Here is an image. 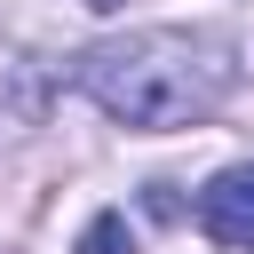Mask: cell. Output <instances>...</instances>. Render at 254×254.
Returning <instances> with one entry per match:
<instances>
[{"instance_id": "obj_1", "label": "cell", "mask_w": 254, "mask_h": 254, "mask_svg": "<svg viewBox=\"0 0 254 254\" xmlns=\"http://www.w3.org/2000/svg\"><path fill=\"white\" fill-rule=\"evenodd\" d=\"M71 87L111 111L119 127H143V135H167V127H198L230 103L238 87V48L214 40V32H175V24H151V32H127V40H95L79 64H71Z\"/></svg>"}, {"instance_id": "obj_3", "label": "cell", "mask_w": 254, "mask_h": 254, "mask_svg": "<svg viewBox=\"0 0 254 254\" xmlns=\"http://www.w3.org/2000/svg\"><path fill=\"white\" fill-rule=\"evenodd\" d=\"M79 254H135V238H127V214H119V206H103V214L79 230Z\"/></svg>"}, {"instance_id": "obj_4", "label": "cell", "mask_w": 254, "mask_h": 254, "mask_svg": "<svg viewBox=\"0 0 254 254\" xmlns=\"http://www.w3.org/2000/svg\"><path fill=\"white\" fill-rule=\"evenodd\" d=\"M87 8H119V0H87Z\"/></svg>"}, {"instance_id": "obj_2", "label": "cell", "mask_w": 254, "mask_h": 254, "mask_svg": "<svg viewBox=\"0 0 254 254\" xmlns=\"http://www.w3.org/2000/svg\"><path fill=\"white\" fill-rule=\"evenodd\" d=\"M198 230L230 254H254V159L222 167L206 190H198Z\"/></svg>"}]
</instances>
